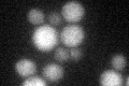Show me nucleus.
<instances>
[{
	"instance_id": "nucleus-5",
	"label": "nucleus",
	"mask_w": 129,
	"mask_h": 86,
	"mask_svg": "<svg viewBox=\"0 0 129 86\" xmlns=\"http://www.w3.org/2000/svg\"><path fill=\"white\" fill-rule=\"evenodd\" d=\"M42 75L50 82H57L63 76V69L57 64H47L43 67Z\"/></svg>"
},
{
	"instance_id": "nucleus-12",
	"label": "nucleus",
	"mask_w": 129,
	"mask_h": 86,
	"mask_svg": "<svg viewBox=\"0 0 129 86\" xmlns=\"http://www.w3.org/2000/svg\"><path fill=\"white\" fill-rule=\"evenodd\" d=\"M69 56L71 59H73L74 61H78L83 56V51L81 48H79L78 46L71 47V50L69 51Z\"/></svg>"
},
{
	"instance_id": "nucleus-7",
	"label": "nucleus",
	"mask_w": 129,
	"mask_h": 86,
	"mask_svg": "<svg viewBox=\"0 0 129 86\" xmlns=\"http://www.w3.org/2000/svg\"><path fill=\"white\" fill-rule=\"evenodd\" d=\"M28 20L34 25H40L44 22V14L39 9H31L27 14Z\"/></svg>"
},
{
	"instance_id": "nucleus-4",
	"label": "nucleus",
	"mask_w": 129,
	"mask_h": 86,
	"mask_svg": "<svg viewBox=\"0 0 129 86\" xmlns=\"http://www.w3.org/2000/svg\"><path fill=\"white\" fill-rule=\"evenodd\" d=\"M99 82L104 86H120L123 84V77L116 70H106L101 73Z\"/></svg>"
},
{
	"instance_id": "nucleus-6",
	"label": "nucleus",
	"mask_w": 129,
	"mask_h": 86,
	"mask_svg": "<svg viewBox=\"0 0 129 86\" xmlns=\"http://www.w3.org/2000/svg\"><path fill=\"white\" fill-rule=\"evenodd\" d=\"M15 70L21 76L28 77L35 74L36 71H37V67H36V64L31 59L23 58L16 63Z\"/></svg>"
},
{
	"instance_id": "nucleus-10",
	"label": "nucleus",
	"mask_w": 129,
	"mask_h": 86,
	"mask_svg": "<svg viewBox=\"0 0 129 86\" xmlns=\"http://www.w3.org/2000/svg\"><path fill=\"white\" fill-rule=\"evenodd\" d=\"M23 85L24 86H45L46 82L39 76L31 75V76H28L27 79L23 82Z\"/></svg>"
},
{
	"instance_id": "nucleus-2",
	"label": "nucleus",
	"mask_w": 129,
	"mask_h": 86,
	"mask_svg": "<svg viewBox=\"0 0 129 86\" xmlns=\"http://www.w3.org/2000/svg\"><path fill=\"white\" fill-rule=\"evenodd\" d=\"M59 36L61 42L66 46L75 47L83 42L84 38H85V31L81 26L70 24V25L64 26Z\"/></svg>"
},
{
	"instance_id": "nucleus-9",
	"label": "nucleus",
	"mask_w": 129,
	"mask_h": 86,
	"mask_svg": "<svg viewBox=\"0 0 129 86\" xmlns=\"http://www.w3.org/2000/svg\"><path fill=\"white\" fill-rule=\"evenodd\" d=\"M54 57L56 60H58L59 63H66V61L70 58L69 56V51L64 47H57L55 51Z\"/></svg>"
},
{
	"instance_id": "nucleus-1",
	"label": "nucleus",
	"mask_w": 129,
	"mask_h": 86,
	"mask_svg": "<svg viewBox=\"0 0 129 86\" xmlns=\"http://www.w3.org/2000/svg\"><path fill=\"white\" fill-rule=\"evenodd\" d=\"M59 35L53 26L42 25L36 28L32 34V42L35 46L42 52L51 51L58 43Z\"/></svg>"
},
{
	"instance_id": "nucleus-11",
	"label": "nucleus",
	"mask_w": 129,
	"mask_h": 86,
	"mask_svg": "<svg viewBox=\"0 0 129 86\" xmlns=\"http://www.w3.org/2000/svg\"><path fill=\"white\" fill-rule=\"evenodd\" d=\"M61 18H62L61 15L57 13V12H52V13H50V15H48V22L53 26L59 25V24L61 23Z\"/></svg>"
},
{
	"instance_id": "nucleus-8",
	"label": "nucleus",
	"mask_w": 129,
	"mask_h": 86,
	"mask_svg": "<svg viewBox=\"0 0 129 86\" xmlns=\"http://www.w3.org/2000/svg\"><path fill=\"white\" fill-rule=\"evenodd\" d=\"M111 65L116 71H122L125 69V67L127 66V59H126V57L122 54H116L112 57Z\"/></svg>"
},
{
	"instance_id": "nucleus-3",
	"label": "nucleus",
	"mask_w": 129,
	"mask_h": 86,
	"mask_svg": "<svg viewBox=\"0 0 129 86\" xmlns=\"http://www.w3.org/2000/svg\"><path fill=\"white\" fill-rule=\"evenodd\" d=\"M85 14V9L82 3L78 1H69L62 6L61 16L70 23H76L83 18Z\"/></svg>"
},
{
	"instance_id": "nucleus-13",
	"label": "nucleus",
	"mask_w": 129,
	"mask_h": 86,
	"mask_svg": "<svg viewBox=\"0 0 129 86\" xmlns=\"http://www.w3.org/2000/svg\"><path fill=\"white\" fill-rule=\"evenodd\" d=\"M125 84L128 85V76H126V81H125Z\"/></svg>"
}]
</instances>
